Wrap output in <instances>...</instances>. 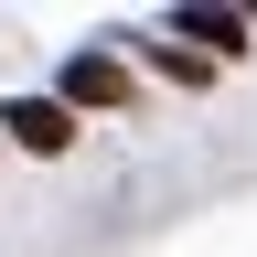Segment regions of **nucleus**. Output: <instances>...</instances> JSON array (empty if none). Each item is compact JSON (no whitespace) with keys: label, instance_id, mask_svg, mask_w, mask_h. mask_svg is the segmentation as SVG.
Instances as JSON below:
<instances>
[{"label":"nucleus","instance_id":"nucleus-1","mask_svg":"<svg viewBox=\"0 0 257 257\" xmlns=\"http://www.w3.org/2000/svg\"><path fill=\"white\" fill-rule=\"evenodd\" d=\"M118 96H128V75H118V64H107V54H75V64H64V96H54V107L75 118V107H118Z\"/></svg>","mask_w":257,"mask_h":257},{"label":"nucleus","instance_id":"nucleus-3","mask_svg":"<svg viewBox=\"0 0 257 257\" xmlns=\"http://www.w3.org/2000/svg\"><path fill=\"white\" fill-rule=\"evenodd\" d=\"M182 43H214V54H236V43H246V22H236V11H182Z\"/></svg>","mask_w":257,"mask_h":257},{"label":"nucleus","instance_id":"nucleus-2","mask_svg":"<svg viewBox=\"0 0 257 257\" xmlns=\"http://www.w3.org/2000/svg\"><path fill=\"white\" fill-rule=\"evenodd\" d=\"M11 140H22V150H64V140H75V118H64L54 96H22V107H11Z\"/></svg>","mask_w":257,"mask_h":257}]
</instances>
